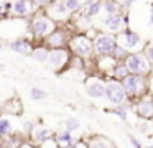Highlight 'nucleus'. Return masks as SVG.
Returning <instances> with one entry per match:
<instances>
[{
  "label": "nucleus",
  "mask_w": 153,
  "mask_h": 148,
  "mask_svg": "<svg viewBox=\"0 0 153 148\" xmlns=\"http://www.w3.org/2000/svg\"><path fill=\"white\" fill-rule=\"evenodd\" d=\"M125 48H122V46H115V49H114V54L115 56H123L125 54Z\"/></svg>",
  "instance_id": "393cba45"
},
{
  "label": "nucleus",
  "mask_w": 153,
  "mask_h": 148,
  "mask_svg": "<svg viewBox=\"0 0 153 148\" xmlns=\"http://www.w3.org/2000/svg\"><path fill=\"white\" fill-rule=\"evenodd\" d=\"M127 68H128L132 72H137V74H140V72H146V69H148L146 68L145 59H143L140 54L128 56V59H127Z\"/></svg>",
  "instance_id": "7ed1b4c3"
},
{
  "label": "nucleus",
  "mask_w": 153,
  "mask_h": 148,
  "mask_svg": "<svg viewBox=\"0 0 153 148\" xmlns=\"http://www.w3.org/2000/svg\"><path fill=\"white\" fill-rule=\"evenodd\" d=\"M132 2H135V0H127V3H132Z\"/></svg>",
  "instance_id": "7c9ffc66"
},
{
  "label": "nucleus",
  "mask_w": 153,
  "mask_h": 148,
  "mask_svg": "<svg viewBox=\"0 0 153 148\" xmlns=\"http://www.w3.org/2000/svg\"><path fill=\"white\" fill-rule=\"evenodd\" d=\"M10 48L13 49L15 53H20V54H27L28 53V43H25V41H22V39H18V41H13L10 45Z\"/></svg>",
  "instance_id": "9b49d317"
},
{
  "label": "nucleus",
  "mask_w": 153,
  "mask_h": 148,
  "mask_svg": "<svg viewBox=\"0 0 153 148\" xmlns=\"http://www.w3.org/2000/svg\"><path fill=\"white\" fill-rule=\"evenodd\" d=\"M13 8H15V13H18V15H27V13H28L27 0H18V2L13 5Z\"/></svg>",
  "instance_id": "ddd939ff"
},
{
  "label": "nucleus",
  "mask_w": 153,
  "mask_h": 148,
  "mask_svg": "<svg viewBox=\"0 0 153 148\" xmlns=\"http://www.w3.org/2000/svg\"><path fill=\"white\" fill-rule=\"evenodd\" d=\"M105 94H107L110 102H114V104H122L123 99H125V89H123V86L117 84V82H110L105 87Z\"/></svg>",
  "instance_id": "f257e3e1"
},
{
  "label": "nucleus",
  "mask_w": 153,
  "mask_h": 148,
  "mask_svg": "<svg viewBox=\"0 0 153 148\" xmlns=\"http://www.w3.org/2000/svg\"><path fill=\"white\" fill-rule=\"evenodd\" d=\"M35 59H38V61H48V49H36V51L33 53Z\"/></svg>",
  "instance_id": "dca6fc26"
},
{
  "label": "nucleus",
  "mask_w": 153,
  "mask_h": 148,
  "mask_svg": "<svg viewBox=\"0 0 153 148\" xmlns=\"http://www.w3.org/2000/svg\"><path fill=\"white\" fill-rule=\"evenodd\" d=\"M71 135H69V132H63V133H59V137H58V141L59 143H66V145H71Z\"/></svg>",
  "instance_id": "6ab92c4d"
},
{
  "label": "nucleus",
  "mask_w": 153,
  "mask_h": 148,
  "mask_svg": "<svg viewBox=\"0 0 153 148\" xmlns=\"http://www.w3.org/2000/svg\"><path fill=\"white\" fill-rule=\"evenodd\" d=\"M40 3H46V2H50V0H38Z\"/></svg>",
  "instance_id": "c756f323"
},
{
  "label": "nucleus",
  "mask_w": 153,
  "mask_h": 148,
  "mask_svg": "<svg viewBox=\"0 0 153 148\" xmlns=\"http://www.w3.org/2000/svg\"><path fill=\"white\" fill-rule=\"evenodd\" d=\"M123 89L127 94H135L140 89V77L138 76H127L123 81Z\"/></svg>",
  "instance_id": "0eeeda50"
},
{
  "label": "nucleus",
  "mask_w": 153,
  "mask_h": 148,
  "mask_svg": "<svg viewBox=\"0 0 153 148\" xmlns=\"http://www.w3.org/2000/svg\"><path fill=\"white\" fill-rule=\"evenodd\" d=\"M48 41H50L51 46H61V43L64 41V36H63V33H53Z\"/></svg>",
  "instance_id": "4468645a"
},
{
  "label": "nucleus",
  "mask_w": 153,
  "mask_h": 148,
  "mask_svg": "<svg viewBox=\"0 0 153 148\" xmlns=\"http://www.w3.org/2000/svg\"><path fill=\"white\" fill-rule=\"evenodd\" d=\"M51 28H53L51 22H48V20H45V18L35 20L33 25H31V30H33L35 35H46V33L50 31Z\"/></svg>",
  "instance_id": "39448f33"
},
{
  "label": "nucleus",
  "mask_w": 153,
  "mask_h": 148,
  "mask_svg": "<svg viewBox=\"0 0 153 148\" xmlns=\"http://www.w3.org/2000/svg\"><path fill=\"white\" fill-rule=\"evenodd\" d=\"M137 112H138V115H142V117H150V115H153V102H150V100L142 102V104L137 107Z\"/></svg>",
  "instance_id": "9d476101"
},
{
  "label": "nucleus",
  "mask_w": 153,
  "mask_h": 148,
  "mask_svg": "<svg viewBox=\"0 0 153 148\" xmlns=\"http://www.w3.org/2000/svg\"><path fill=\"white\" fill-rule=\"evenodd\" d=\"M114 114H117V115H119V117H120V118H123V120H125V118H127V115H125V112H123V110H122V109H115V110H114Z\"/></svg>",
  "instance_id": "bb28decb"
},
{
  "label": "nucleus",
  "mask_w": 153,
  "mask_h": 148,
  "mask_svg": "<svg viewBox=\"0 0 153 148\" xmlns=\"http://www.w3.org/2000/svg\"><path fill=\"white\" fill-rule=\"evenodd\" d=\"M30 95H31V99H35V100H38V99H43L45 95H46V92H43V91H40V89H31V92H30Z\"/></svg>",
  "instance_id": "412c9836"
},
{
  "label": "nucleus",
  "mask_w": 153,
  "mask_h": 148,
  "mask_svg": "<svg viewBox=\"0 0 153 148\" xmlns=\"http://www.w3.org/2000/svg\"><path fill=\"white\" fill-rule=\"evenodd\" d=\"M66 10H68V7L63 5V3L56 7V13H59V15H64V13H66Z\"/></svg>",
  "instance_id": "a878e982"
},
{
  "label": "nucleus",
  "mask_w": 153,
  "mask_h": 148,
  "mask_svg": "<svg viewBox=\"0 0 153 148\" xmlns=\"http://www.w3.org/2000/svg\"><path fill=\"white\" fill-rule=\"evenodd\" d=\"M30 128H31V125L28 122H25V130H30Z\"/></svg>",
  "instance_id": "c85d7f7f"
},
{
  "label": "nucleus",
  "mask_w": 153,
  "mask_h": 148,
  "mask_svg": "<svg viewBox=\"0 0 153 148\" xmlns=\"http://www.w3.org/2000/svg\"><path fill=\"white\" fill-rule=\"evenodd\" d=\"M87 94H89L91 97H102V95L105 94V87H104L100 82H94V84H91L89 87H87Z\"/></svg>",
  "instance_id": "1a4fd4ad"
},
{
  "label": "nucleus",
  "mask_w": 153,
  "mask_h": 148,
  "mask_svg": "<svg viewBox=\"0 0 153 148\" xmlns=\"http://www.w3.org/2000/svg\"><path fill=\"white\" fill-rule=\"evenodd\" d=\"M36 138L40 141H45V140H48V138H50V130H38L36 132Z\"/></svg>",
  "instance_id": "4be33fe9"
},
{
  "label": "nucleus",
  "mask_w": 153,
  "mask_h": 148,
  "mask_svg": "<svg viewBox=\"0 0 153 148\" xmlns=\"http://www.w3.org/2000/svg\"><path fill=\"white\" fill-rule=\"evenodd\" d=\"M0 49H2V46H0Z\"/></svg>",
  "instance_id": "473e14b6"
},
{
  "label": "nucleus",
  "mask_w": 153,
  "mask_h": 148,
  "mask_svg": "<svg viewBox=\"0 0 153 148\" xmlns=\"http://www.w3.org/2000/svg\"><path fill=\"white\" fill-rule=\"evenodd\" d=\"M152 23H153V8H152Z\"/></svg>",
  "instance_id": "2f4dec72"
},
{
  "label": "nucleus",
  "mask_w": 153,
  "mask_h": 148,
  "mask_svg": "<svg viewBox=\"0 0 153 148\" xmlns=\"http://www.w3.org/2000/svg\"><path fill=\"white\" fill-rule=\"evenodd\" d=\"M8 132H10V122L7 118H2L0 120V135H5Z\"/></svg>",
  "instance_id": "a211bd4d"
},
{
  "label": "nucleus",
  "mask_w": 153,
  "mask_h": 148,
  "mask_svg": "<svg viewBox=\"0 0 153 148\" xmlns=\"http://www.w3.org/2000/svg\"><path fill=\"white\" fill-rule=\"evenodd\" d=\"M66 7H68V10H77V8H81V2L79 0H68Z\"/></svg>",
  "instance_id": "5701e85b"
},
{
  "label": "nucleus",
  "mask_w": 153,
  "mask_h": 148,
  "mask_svg": "<svg viewBox=\"0 0 153 148\" xmlns=\"http://www.w3.org/2000/svg\"><path fill=\"white\" fill-rule=\"evenodd\" d=\"M68 56H66V51H61V49H56L50 54L48 61H50V66L51 68H61V66L66 62Z\"/></svg>",
  "instance_id": "423d86ee"
},
{
  "label": "nucleus",
  "mask_w": 153,
  "mask_h": 148,
  "mask_svg": "<svg viewBox=\"0 0 153 148\" xmlns=\"http://www.w3.org/2000/svg\"><path fill=\"white\" fill-rule=\"evenodd\" d=\"M115 41H114V38H110V36H100V38H97L96 41V49L99 54H109V53H114V49H115Z\"/></svg>",
  "instance_id": "f03ea898"
},
{
  "label": "nucleus",
  "mask_w": 153,
  "mask_h": 148,
  "mask_svg": "<svg viewBox=\"0 0 153 148\" xmlns=\"http://www.w3.org/2000/svg\"><path fill=\"white\" fill-rule=\"evenodd\" d=\"M81 127V123H79V120L77 118H74V117H69L66 120V128L69 132H73V130H77V128Z\"/></svg>",
  "instance_id": "2eb2a0df"
},
{
  "label": "nucleus",
  "mask_w": 153,
  "mask_h": 148,
  "mask_svg": "<svg viewBox=\"0 0 153 148\" xmlns=\"http://www.w3.org/2000/svg\"><path fill=\"white\" fill-rule=\"evenodd\" d=\"M100 10V3L99 2H94V3H89V7H87V16H92L96 15L97 12Z\"/></svg>",
  "instance_id": "f3484780"
},
{
  "label": "nucleus",
  "mask_w": 153,
  "mask_h": 148,
  "mask_svg": "<svg viewBox=\"0 0 153 148\" xmlns=\"http://www.w3.org/2000/svg\"><path fill=\"white\" fill-rule=\"evenodd\" d=\"M130 69L125 66H119V68H115V76H119V77H127V74H128Z\"/></svg>",
  "instance_id": "aec40b11"
},
{
  "label": "nucleus",
  "mask_w": 153,
  "mask_h": 148,
  "mask_svg": "<svg viewBox=\"0 0 153 148\" xmlns=\"http://www.w3.org/2000/svg\"><path fill=\"white\" fill-rule=\"evenodd\" d=\"M115 3H112V2H107L105 3V12L107 13H110V15H112V13H115Z\"/></svg>",
  "instance_id": "b1692460"
},
{
  "label": "nucleus",
  "mask_w": 153,
  "mask_h": 148,
  "mask_svg": "<svg viewBox=\"0 0 153 148\" xmlns=\"http://www.w3.org/2000/svg\"><path fill=\"white\" fill-rule=\"evenodd\" d=\"M104 25H105L110 31H117V30L120 28V25H122V18H120L119 15H114V13H112L110 16H107V18H105Z\"/></svg>",
  "instance_id": "6e6552de"
},
{
  "label": "nucleus",
  "mask_w": 153,
  "mask_h": 148,
  "mask_svg": "<svg viewBox=\"0 0 153 148\" xmlns=\"http://www.w3.org/2000/svg\"><path fill=\"white\" fill-rule=\"evenodd\" d=\"M73 48H74V51L77 53V54H81V56H87L91 53V43L87 41L86 38H76L73 41Z\"/></svg>",
  "instance_id": "20e7f679"
},
{
  "label": "nucleus",
  "mask_w": 153,
  "mask_h": 148,
  "mask_svg": "<svg viewBox=\"0 0 153 148\" xmlns=\"http://www.w3.org/2000/svg\"><path fill=\"white\" fill-rule=\"evenodd\" d=\"M123 38H125V43H127V46H135L137 43L140 41V36L137 35V33H133V31H125V35H123Z\"/></svg>",
  "instance_id": "f8f14e48"
},
{
  "label": "nucleus",
  "mask_w": 153,
  "mask_h": 148,
  "mask_svg": "<svg viewBox=\"0 0 153 148\" xmlns=\"http://www.w3.org/2000/svg\"><path fill=\"white\" fill-rule=\"evenodd\" d=\"M148 58L153 61V48H150V49H148Z\"/></svg>",
  "instance_id": "cd10ccee"
}]
</instances>
